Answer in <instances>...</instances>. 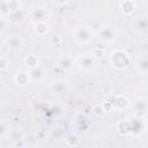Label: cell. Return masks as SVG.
<instances>
[{"instance_id": "d6986e66", "label": "cell", "mask_w": 148, "mask_h": 148, "mask_svg": "<svg viewBox=\"0 0 148 148\" xmlns=\"http://www.w3.org/2000/svg\"><path fill=\"white\" fill-rule=\"evenodd\" d=\"M34 25V31L36 35L38 36H44L47 31V23L46 22H39V23H35Z\"/></svg>"}, {"instance_id": "9a60e30c", "label": "cell", "mask_w": 148, "mask_h": 148, "mask_svg": "<svg viewBox=\"0 0 148 148\" xmlns=\"http://www.w3.org/2000/svg\"><path fill=\"white\" fill-rule=\"evenodd\" d=\"M114 106H116L117 109L125 110V109H127V108L131 106V102H130V99H128L126 96L119 95V96H117L116 99H114Z\"/></svg>"}, {"instance_id": "5bb4252c", "label": "cell", "mask_w": 148, "mask_h": 148, "mask_svg": "<svg viewBox=\"0 0 148 148\" xmlns=\"http://www.w3.org/2000/svg\"><path fill=\"white\" fill-rule=\"evenodd\" d=\"M136 71L141 75H148V56H141L136 61Z\"/></svg>"}, {"instance_id": "277c9868", "label": "cell", "mask_w": 148, "mask_h": 148, "mask_svg": "<svg viewBox=\"0 0 148 148\" xmlns=\"http://www.w3.org/2000/svg\"><path fill=\"white\" fill-rule=\"evenodd\" d=\"M96 59L91 52H83L76 57V67L82 72H90L95 68Z\"/></svg>"}, {"instance_id": "5b68a950", "label": "cell", "mask_w": 148, "mask_h": 148, "mask_svg": "<svg viewBox=\"0 0 148 148\" xmlns=\"http://www.w3.org/2000/svg\"><path fill=\"white\" fill-rule=\"evenodd\" d=\"M28 16L32 24L39 22H46L49 18V9L43 5H37L30 9Z\"/></svg>"}, {"instance_id": "cb8c5ba5", "label": "cell", "mask_w": 148, "mask_h": 148, "mask_svg": "<svg viewBox=\"0 0 148 148\" xmlns=\"http://www.w3.org/2000/svg\"><path fill=\"white\" fill-rule=\"evenodd\" d=\"M10 148H22V147H18V146H13V147H10Z\"/></svg>"}, {"instance_id": "2e32d148", "label": "cell", "mask_w": 148, "mask_h": 148, "mask_svg": "<svg viewBox=\"0 0 148 148\" xmlns=\"http://www.w3.org/2000/svg\"><path fill=\"white\" fill-rule=\"evenodd\" d=\"M14 80H15L16 84H18V86H25L28 82H30L28 72H17L15 74Z\"/></svg>"}, {"instance_id": "6da1fadb", "label": "cell", "mask_w": 148, "mask_h": 148, "mask_svg": "<svg viewBox=\"0 0 148 148\" xmlns=\"http://www.w3.org/2000/svg\"><path fill=\"white\" fill-rule=\"evenodd\" d=\"M72 37H73V40L75 44L86 45V44H89L94 39L95 31L92 30L91 27H89L87 24H79V25L74 27Z\"/></svg>"}, {"instance_id": "7c38bea8", "label": "cell", "mask_w": 148, "mask_h": 148, "mask_svg": "<svg viewBox=\"0 0 148 148\" xmlns=\"http://www.w3.org/2000/svg\"><path fill=\"white\" fill-rule=\"evenodd\" d=\"M58 66L62 69H71L76 66V58L71 54H64L58 59Z\"/></svg>"}, {"instance_id": "4fadbf2b", "label": "cell", "mask_w": 148, "mask_h": 148, "mask_svg": "<svg viewBox=\"0 0 148 148\" xmlns=\"http://www.w3.org/2000/svg\"><path fill=\"white\" fill-rule=\"evenodd\" d=\"M119 8L120 12L124 13L125 15H131L136 9V2L133 0H123L119 3Z\"/></svg>"}, {"instance_id": "e0dca14e", "label": "cell", "mask_w": 148, "mask_h": 148, "mask_svg": "<svg viewBox=\"0 0 148 148\" xmlns=\"http://www.w3.org/2000/svg\"><path fill=\"white\" fill-rule=\"evenodd\" d=\"M24 64L29 69H31V68H35V67L39 66V59L35 54H28L24 58Z\"/></svg>"}, {"instance_id": "3957f363", "label": "cell", "mask_w": 148, "mask_h": 148, "mask_svg": "<svg viewBox=\"0 0 148 148\" xmlns=\"http://www.w3.org/2000/svg\"><path fill=\"white\" fill-rule=\"evenodd\" d=\"M109 60L112 67L116 69H125L130 65V56L124 50H114L110 53Z\"/></svg>"}, {"instance_id": "7402d4cb", "label": "cell", "mask_w": 148, "mask_h": 148, "mask_svg": "<svg viewBox=\"0 0 148 148\" xmlns=\"http://www.w3.org/2000/svg\"><path fill=\"white\" fill-rule=\"evenodd\" d=\"M23 16H24V15H23L22 9H21V10H17V12L10 14V15L8 16V18H9V21H10V20H14V21H22Z\"/></svg>"}, {"instance_id": "7a4b0ae2", "label": "cell", "mask_w": 148, "mask_h": 148, "mask_svg": "<svg viewBox=\"0 0 148 148\" xmlns=\"http://www.w3.org/2000/svg\"><path fill=\"white\" fill-rule=\"evenodd\" d=\"M96 36L103 44H112L118 37V29L113 24H104L97 30Z\"/></svg>"}, {"instance_id": "44dd1931", "label": "cell", "mask_w": 148, "mask_h": 148, "mask_svg": "<svg viewBox=\"0 0 148 148\" xmlns=\"http://www.w3.org/2000/svg\"><path fill=\"white\" fill-rule=\"evenodd\" d=\"M118 130L121 134H130V124H128V120H125L123 121L121 124L118 125Z\"/></svg>"}, {"instance_id": "30bf717a", "label": "cell", "mask_w": 148, "mask_h": 148, "mask_svg": "<svg viewBox=\"0 0 148 148\" xmlns=\"http://www.w3.org/2000/svg\"><path fill=\"white\" fill-rule=\"evenodd\" d=\"M133 29L136 34L146 36L148 35V16H138L133 21Z\"/></svg>"}, {"instance_id": "603a6c76", "label": "cell", "mask_w": 148, "mask_h": 148, "mask_svg": "<svg viewBox=\"0 0 148 148\" xmlns=\"http://www.w3.org/2000/svg\"><path fill=\"white\" fill-rule=\"evenodd\" d=\"M8 67H9V60L6 57H1L0 58V69L6 71Z\"/></svg>"}, {"instance_id": "9c48e42d", "label": "cell", "mask_w": 148, "mask_h": 148, "mask_svg": "<svg viewBox=\"0 0 148 148\" xmlns=\"http://www.w3.org/2000/svg\"><path fill=\"white\" fill-rule=\"evenodd\" d=\"M69 89V82L64 79H56L49 83V90L54 95H61Z\"/></svg>"}, {"instance_id": "ba28073f", "label": "cell", "mask_w": 148, "mask_h": 148, "mask_svg": "<svg viewBox=\"0 0 148 148\" xmlns=\"http://www.w3.org/2000/svg\"><path fill=\"white\" fill-rule=\"evenodd\" d=\"M131 106H132L135 116L143 117L148 113V98L142 97V96L136 97L134 101H132Z\"/></svg>"}, {"instance_id": "52a82bcc", "label": "cell", "mask_w": 148, "mask_h": 148, "mask_svg": "<svg viewBox=\"0 0 148 148\" xmlns=\"http://www.w3.org/2000/svg\"><path fill=\"white\" fill-rule=\"evenodd\" d=\"M3 43L7 46V49L13 51V52H18V51H21L24 47V39L18 34H10V35H8L5 38Z\"/></svg>"}, {"instance_id": "8992f818", "label": "cell", "mask_w": 148, "mask_h": 148, "mask_svg": "<svg viewBox=\"0 0 148 148\" xmlns=\"http://www.w3.org/2000/svg\"><path fill=\"white\" fill-rule=\"evenodd\" d=\"M128 124H130V134L132 135H141L147 127V123L145 118L135 114L128 119Z\"/></svg>"}, {"instance_id": "ac0fdd59", "label": "cell", "mask_w": 148, "mask_h": 148, "mask_svg": "<svg viewBox=\"0 0 148 148\" xmlns=\"http://www.w3.org/2000/svg\"><path fill=\"white\" fill-rule=\"evenodd\" d=\"M10 133V125L6 119L1 120V125H0V138L1 140H5Z\"/></svg>"}, {"instance_id": "ffe728a7", "label": "cell", "mask_w": 148, "mask_h": 148, "mask_svg": "<svg viewBox=\"0 0 148 148\" xmlns=\"http://www.w3.org/2000/svg\"><path fill=\"white\" fill-rule=\"evenodd\" d=\"M91 54L94 56V58H95L96 60H98V59H102V58L105 57L106 50H105L104 47H102V46H96V47H94V50L91 51Z\"/></svg>"}, {"instance_id": "8fae6325", "label": "cell", "mask_w": 148, "mask_h": 148, "mask_svg": "<svg viewBox=\"0 0 148 148\" xmlns=\"http://www.w3.org/2000/svg\"><path fill=\"white\" fill-rule=\"evenodd\" d=\"M28 74H29L30 81L31 82H35V83H40L46 77V72L40 66H37V67L31 68V69H28Z\"/></svg>"}]
</instances>
